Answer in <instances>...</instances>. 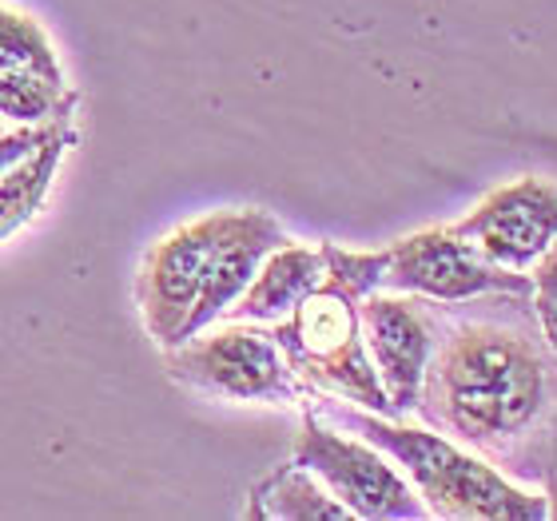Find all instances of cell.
<instances>
[{"mask_svg":"<svg viewBox=\"0 0 557 521\" xmlns=\"http://www.w3.org/2000/svg\"><path fill=\"white\" fill-rule=\"evenodd\" d=\"M438 307L414 414L506 477L530 482L557 442V350L530 295H478Z\"/></svg>","mask_w":557,"mask_h":521,"instance_id":"6da1fadb","label":"cell"},{"mask_svg":"<svg viewBox=\"0 0 557 521\" xmlns=\"http://www.w3.org/2000/svg\"><path fill=\"white\" fill-rule=\"evenodd\" d=\"M302 406L314 410L331 426L347 430L355 438H367L391 462L403 466V474L418 489V498H422L430 518H446V521H546L549 518V506L542 494L522 489V482L506 477L498 466H490L486 458H478L474 450L458 446V442L438 434V430L407 426L398 418L374 414V410H362V406L323 390H307Z\"/></svg>","mask_w":557,"mask_h":521,"instance_id":"7a4b0ae2","label":"cell"},{"mask_svg":"<svg viewBox=\"0 0 557 521\" xmlns=\"http://www.w3.org/2000/svg\"><path fill=\"white\" fill-rule=\"evenodd\" d=\"M359 302L362 299L355 290L323 275V283L271 331L307 390L335 394L362 410L395 418L391 394L374 371L367 338H362Z\"/></svg>","mask_w":557,"mask_h":521,"instance_id":"3957f363","label":"cell"},{"mask_svg":"<svg viewBox=\"0 0 557 521\" xmlns=\"http://www.w3.org/2000/svg\"><path fill=\"white\" fill-rule=\"evenodd\" d=\"M163 371L175 383L223 402L302 406L307 386L290 371L268 323L227 319L215 331H199L180 347L163 350Z\"/></svg>","mask_w":557,"mask_h":521,"instance_id":"277c9868","label":"cell"},{"mask_svg":"<svg viewBox=\"0 0 557 521\" xmlns=\"http://www.w3.org/2000/svg\"><path fill=\"white\" fill-rule=\"evenodd\" d=\"M290 462L307 466L331 494L367 521H414L426 518L418 489L398 474L395 462L367 438H347V430L331 426L302 406V430L295 438Z\"/></svg>","mask_w":557,"mask_h":521,"instance_id":"5b68a950","label":"cell"},{"mask_svg":"<svg viewBox=\"0 0 557 521\" xmlns=\"http://www.w3.org/2000/svg\"><path fill=\"white\" fill-rule=\"evenodd\" d=\"M386 290L422 295L434 302H462L478 295H534V278L525 271H510L486 259L474 244L450 227H430L391 244V266H386Z\"/></svg>","mask_w":557,"mask_h":521,"instance_id":"8992f818","label":"cell"},{"mask_svg":"<svg viewBox=\"0 0 557 521\" xmlns=\"http://www.w3.org/2000/svg\"><path fill=\"white\" fill-rule=\"evenodd\" d=\"M223 211H211L203 220H191L175 227L148 247L136 275V307L139 319L156 338V347H180V335L187 326V314L196 311L203 278H208L211 251L220 239Z\"/></svg>","mask_w":557,"mask_h":521,"instance_id":"52a82bcc","label":"cell"},{"mask_svg":"<svg viewBox=\"0 0 557 521\" xmlns=\"http://www.w3.org/2000/svg\"><path fill=\"white\" fill-rule=\"evenodd\" d=\"M362 338L371 350V362L383 379L395 418L414 414L418 390L426 379L430 355L438 347V307L422 295L403 290H374L359 302Z\"/></svg>","mask_w":557,"mask_h":521,"instance_id":"ba28073f","label":"cell"},{"mask_svg":"<svg viewBox=\"0 0 557 521\" xmlns=\"http://www.w3.org/2000/svg\"><path fill=\"white\" fill-rule=\"evenodd\" d=\"M454 235L510 271H530L557 244V187L546 179H513L490 191L470 215L450 223Z\"/></svg>","mask_w":557,"mask_h":521,"instance_id":"9c48e42d","label":"cell"},{"mask_svg":"<svg viewBox=\"0 0 557 521\" xmlns=\"http://www.w3.org/2000/svg\"><path fill=\"white\" fill-rule=\"evenodd\" d=\"M278 244H287V232H283V223H278L271 211H259V208L223 211L220 239H215V251H211L208 278H203L196 311L187 314V326H184V335H180V343H187V338L199 335V331H208L211 323H220L223 314H227V307L251 287V278L259 275L263 259H268Z\"/></svg>","mask_w":557,"mask_h":521,"instance_id":"30bf717a","label":"cell"},{"mask_svg":"<svg viewBox=\"0 0 557 521\" xmlns=\"http://www.w3.org/2000/svg\"><path fill=\"white\" fill-rule=\"evenodd\" d=\"M326 275L323 251L319 247H302V244H278L259 275L251 278V287L239 295V299L227 307L223 319H239V323H283L295 307H299L307 295H311Z\"/></svg>","mask_w":557,"mask_h":521,"instance_id":"8fae6325","label":"cell"},{"mask_svg":"<svg viewBox=\"0 0 557 521\" xmlns=\"http://www.w3.org/2000/svg\"><path fill=\"white\" fill-rule=\"evenodd\" d=\"M72 148H76V128H72V116H64L28 156L0 172V244L36 220Z\"/></svg>","mask_w":557,"mask_h":521,"instance_id":"7c38bea8","label":"cell"},{"mask_svg":"<svg viewBox=\"0 0 557 521\" xmlns=\"http://www.w3.org/2000/svg\"><path fill=\"white\" fill-rule=\"evenodd\" d=\"M247 518L256 521H343L350 510L299 462L271 470L247 501Z\"/></svg>","mask_w":557,"mask_h":521,"instance_id":"4fadbf2b","label":"cell"},{"mask_svg":"<svg viewBox=\"0 0 557 521\" xmlns=\"http://www.w3.org/2000/svg\"><path fill=\"white\" fill-rule=\"evenodd\" d=\"M76 104L81 96L69 84L0 69V120H9L16 128H45L64 116H76Z\"/></svg>","mask_w":557,"mask_h":521,"instance_id":"5bb4252c","label":"cell"},{"mask_svg":"<svg viewBox=\"0 0 557 521\" xmlns=\"http://www.w3.org/2000/svg\"><path fill=\"white\" fill-rule=\"evenodd\" d=\"M0 69L40 76V80H52V84H69L57 48H52V40L45 33V24L33 21L28 12L4 9V4H0Z\"/></svg>","mask_w":557,"mask_h":521,"instance_id":"9a60e30c","label":"cell"},{"mask_svg":"<svg viewBox=\"0 0 557 521\" xmlns=\"http://www.w3.org/2000/svg\"><path fill=\"white\" fill-rule=\"evenodd\" d=\"M323 263L326 278L343 283L347 290H355L359 299L374 295V290H386V266H391V247L383 251H347L338 244H323Z\"/></svg>","mask_w":557,"mask_h":521,"instance_id":"2e32d148","label":"cell"},{"mask_svg":"<svg viewBox=\"0 0 557 521\" xmlns=\"http://www.w3.org/2000/svg\"><path fill=\"white\" fill-rule=\"evenodd\" d=\"M530 278H534L530 302H534L537 326H542V335H546L549 347L557 350V244L530 266Z\"/></svg>","mask_w":557,"mask_h":521,"instance_id":"e0dca14e","label":"cell"},{"mask_svg":"<svg viewBox=\"0 0 557 521\" xmlns=\"http://www.w3.org/2000/svg\"><path fill=\"white\" fill-rule=\"evenodd\" d=\"M57 128V124H45V128H12V132H0V172L9 168V163H16L21 156H28V151L40 144V139L48 136V132Z\"/></svg>","mask_w":557,"mask_h":521,"instance_id":"ac0fdd59","label":"cell"},{"mask_svg":"<svg viewBox=\"0 0 557 521\" xmlns=\"http://www.w3.org/2000/svg\"><path fill=\"white\" fill-rule=\"evenodd\" d=\"M0 132H4V128H0Z\"/></svg>","mask_w":557,"mask_h":521,"instance_id":"d6986e66","label":"cell"}]
</instances>
